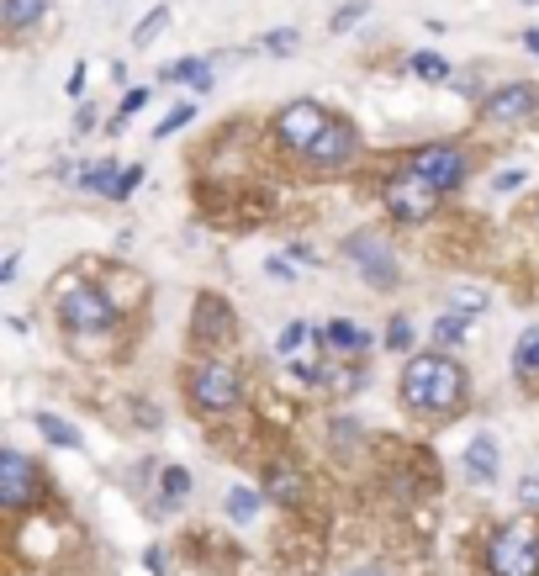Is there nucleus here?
<instances>
[{"instance_id":"1","label":"nucleus","mask_w":539,"mask_h":576,"mask_svg":"<svg viewBox=\"0 0 539 576\" xmlns=\"http://www.w3.org/2000/svg\"><path fill=\"white\" fill-rule=\"evenodd\" d=\"M402 402L413 413H460V402H466V370L450 355H413L402 370Z\"/></svg>"},{"instance_id":"2","label":"nucleus","mask_w":539,"mask_h":576,"mask_svg":"<svg viewBox=\"0 0 539 576\" xmlns=\"http://www.w3.org/2000/svg\"><path fill=\"white\" fill-rule=\"evenodd\" d=\"M381 196H386V212H392V217H402V222H423V217L439 207V196H444V191H434V185L423 180L413 164H407V170H397L392 180H386V191H381Z\"/></svg>"},{"instance_id":"3","label":"nucleus","mask_w":539,"mask_h":576,"mask_svg":"<svg viewBox=\"0 0 539 576\" xmlns=\"http://www.w3.org/2000/svg\"><path fill=\"white\" fill-rule=\"evenodd\" d=\"M487 566L492 576H539V540L529 529H503L487 545Z\"/></svg>"},{"instance_id":"4","label":"nucleus","mask_w":539,"mask_h":576,"mask_svg":"<svg viewBox=\"0 0 539 576\" xmlns=\"http://www.w3.org/2000/svg\"><path fill=\"white\" fill-rule=\"evenodd\" d=\"M59 318H64V328L69 333H101V328H111V302L96 291V286H69L64 296H59Z\"/></svg>"},{"instance_id":"5","label":"nucleus","mask_w":539,"mask_h":576,"mask_svg":"<svg viewBox=\"0 0 539 576\" xmlns=\"http://www.w3.org/2000/svg\"><path fill=\"white\" fill-rule=\"evenodd\" d=\"M191 402L201 413H228L238 402V370L233 365H196L191 370Z\"/></svg>"},{"instance_id":"6","label":"nucleus","mask_w":539,"mask_h":576,"mask_svg":"<svg viewBox=\"0 0 539 576\" xmlns=\"http://www.w3.org/2000/svg\"><path fill=\"white\" fill-rule=\"evenodd\" d=\"M328 122H333V117H328L318 101H296V106H286L281 117H275V133H281L291 148H302V154H307V148L318 143V133H323Z\"/></svg>"},{"instance_id":"7","label":"nucleus","mask_w":539,"mask_h":576,"mask_svg":"<svg viewBox=\"0 0 539 576\" xmlns=\"http://www.w3.org/2000/svg\"><path fill=\"white\" fill-rule=\"evenodd\" d=\"M355 148H360V133H355V122H328L323 133H318V143L307 148V159H312V170H339V164H349L355 159Z\"/></svg>"},{"instance_id":"8","label":"nucleus","mask_w":539,"mask_h":576,"mask_svg":"<svg viewBox=\"0 0 539 576\" xmlns=\"http://www.w3.org/2000/svg\"><path fill=\"white\" fill-rule=\"evenodd\" d=\"M413 170L434 185V191H455L460 180H466V154L450 143H434V148H423V154H413Z\"/></svg>"},{"instance_id":"9","label":"nucleus","mask_w":539,"mask_h":576,"mask_svg":"<svg viewBox=\"0 0 539 576\" xmlns=\"http://www.w3.org/2000/svg\"><path fill=\"white\" fill-rule=\"evenodd\" d=\"M32 492H37V471H32V460H27L22 450H6V455H0V503L27 508V503H32Z\"/></svg>"},{"instance_id":"10","label":"nucleus","mask_w":539,"mask_h":576,"mask_svg":"<svg viewBox=\"0 0 539 576\" xmlns=\"http://www.w3.org/2000/svg\"><path fill=\"white\" fill-rule=\"evenodd\" d=\"M344 254L365 270V281H370V286H397V259L386 254V244H376L370 233H355Z\"/></svg>"},{"instance_id":"11","label":"nucleus","mask_w":539,"mask_h":576,"mask_svg":"<svg viewBox=\"0 0 539 576\" xmlns=\"http://www.w3.org/2000/svg\"><path fill=\"white\" fill-rule=\"evenodd\" d=\"M534 106H539L534 85H508V90H497V96L481 101V117H487V122H524Z\"/></svg>"},{"instance_id":"12","label":"nucleus","mask_w":539,"mask_h":576,"mask_svg":"<svg viewBox=\"0 0 539 576\" xmlns=\"http://www.w3.org/2000/svg\"><path fill=\"white\" fill-rule=\"evenodd\" d=\"M312 344H318V333H312L307 323H286V328H281V339H275V349H281L286 360H302V370H296V376L323 381V370L312 365Z\"/></svg>"},{"instance_id":"13","label":"nucleus","mask_w":539,"mask_h":576,"mask_svg":"<svg viewBox=\"0 0 539 576\" xmlns=\"http://www.w3.org/2000/svg\"><path fill=\"white\" fill-rule=\"evenodd\" d=\"M196 339H233V312L217 296H201L196 302Z\"/></svg>"},{"instance_id":"14","label":"nucleus","mask_w":539,"mask_h":576,"mask_svg":"<svg viewBox=\"0 0 539 576\" xmlns=\"http://www.w3.org/2000/svg\"><path fill=\"white\" fill-rule=\"evenodd\" d=\"M323 344L333 349V355H360V349H370V333L360 323H349V318H333L323 328Z\"/></svg>"},{"instance_id":"15","label":"nucleus","mask_w":539,"mask_h":576,"mask_svg":"<svg viewBox=\"0 0 539 576\" xmlns=\"http://www.w3.org/2000/svg\"><path fill=\"white\" fill-rule=\"evenodd\" d=\"M466 471H471L476 481H497V439H492V434H476V439H471Z\"/></svg>"},{"instance_id":"16","label":"nucleus","mask_w":539,"mask_h":576,"mask_svg":"<svg viewBox=\"0 0 539 576\" xmlns=\"http://www.w3.org/2000/svg\"><path fill=\"white\" fill-rule=\"evenodd\" d=\"M43 11H48V0H6V6H0V22H6V32H27Z\"/></svg>"},{"instance_id":"17","label":"nucleus","mask_w":539,"mask_h":576,"mask_svg":"<svg viewBox=\"0 0 539 576\" xmlns=\"http://www.w3.org/2000/svg\"><path fill=\"white\" fill-rule=\"evenodd\" d=\"M37 434H43L48 444H59V450H80V429H74V423H64V418H53V413H43L37 418Z\"/></svg>"},{"instance_id":"18","label":"nucleus","mask_w":539,"mask_h":576,"mask_svg":"<svg viewBox=\"0 0 539 576\" xmlns=\"http://www.w3.org/2000/svg\"><path fill=\"white\" fill-rule=\"evenodd\" d=\"M265 492L275 497V503H296V497H302V471H291V466H270Z\"/></svg>"},{"instance_id":"19","label":"nucleus","mask_w":539,"mask_h":576,"mask_svg":"<svg viewBox=\"0 0 539 576\" xmlns=\"http://www.w3.org/2000/svg\"><path fill=\"white\" fill-rule=\"evenodd\" d=\"M164 80H180V85H212V64L207 59H180L164 69Z\"/></svg>"},{"instance_id":"20","label":"nucleus","mask_w":539,"mask_h":576,"mask_svg":"<svg viewBox=\"0 0 539 576\" xmlns=\"http://www.w3.org/2000/svg\"><path fill=\"white\" fill-rule=\"evenodd\" d=\"M159 492H164V503H170V508H180L185 497H191V471H180V466H170V471L159 476Z\"/></svg>"},{"instance_id":"21","label":"nucleus","mask_w":539,"mask_h":576,"mask_svg":"<svg viewBox=\"0 0 539 576\" xmlns=\"http://www.w3.org/2000/svg\"><path fill=\"white\" fill-rule=\"evenodd\" d=\"M513 370H518V376L539 370V328H529L524 339H518V349H513Z\"/></svg>"},{"instance_id":"22","label":"nucleus","mask_w":539,"mask_h":576,"mask_svg":"<svg viewBox=\"0 0 539 576\" xmlns=\"http://www.w3.org/2000/svg\"><path fill=\"white\" fill-rule=\"evenodd\" d=\"M117 170H122L117 159H96V164H90V170L80 175V185H85V191H111V180H117Z\"/></svg>"},{"instance_id":"23","label":"nucleus","mask_w":539,"mask_h":576,"mask_svg":"<svg viewBox=\"0 0 539 576\" xmlns=\"http://www.w3.org/2000/svg\"><path fill=\"white\" fill-rule=\"evenodd\" d=\"M254 513H259V497H254L249 487H233V492H228V518H233V524H249Z\"/></svg>"},{"instance_id":"24","label":"nucleus","mask_w":539,"mask_h":576,"mask_svg":"<svg viewBox=\"0 0 539 576\" xmlns=\"http://www.w3.org/2000/svg\"><path fill=\"white\" fill-rule=\"evenodd\" d=\"M164 27H170V6H159V11H148V16H143V22H138V32H133V43H138V48H148V43H154V37H159Z\"/></svg>"},{"instance_id":"25","label":"nucleus","mask_w":539,"mask_h":576,"mask_svg":"<svg viewBox=\"0 0 539 576\" xmlns=\"http://www.w3.org/2000/svg\"><path fill=\"white\" fill-rule=\"evenodd\" d=\"M418 74V80H450V64L439 59V53H413V64H407Z\"/></svg>"},{"instance_id":"26","label":"nucleus","mask_w":539,"mask_h":576,"mask_svg":"<svg viewBox=\"0 0 539 576\" xmlns=\"http://www.w3.org/2000/svg\"><path fill=\"white\" fill-rule=\"evenodd\" d=\"M138 185H143V164H127V170H117V180H111V201H127V196H133L138 191Z\"/></svg>"},{"instance_id":"27","label":"nucleus","mask_w":539,"mask_h":576,"mask_svg":"<svg viewBox=\"0 0 539 576\" xmlns=\"http://www.w3.org/2000/svg\"><path fill=\"white\" fill-rule=\"evenodd\" d=\"M296 43H302V32H296V27H275V32H265V43H259V48L286 59V53H296Z\"/></svg>"},{"instance_id":"28","label":"nucleus","mask_w":539,"mask_h":576,"mask_svg":"<svg viewBox=\"0 0 539 576\" xmlns=\"http://www.w3.org/2000/svg\"><path fill=\"white\" fill-rule=\"evenodd\" d=\"M466 318H460V312H450V318H439L434 323V344H460V339H466Z\"/></svg>"},{"instance_id":"29","label":"nucleus","mask_w":539,"mask_h":576,"mask_svg":"<svg viewBox=\"0 0 539 576\" xmlns=\"http://www.w3.org/2000/svg\"><path fill=\"white\" fill-rule=\"evenodd\" d=\"M386 349H397V355H402V349H413V323L392 318V328H386Z\"/></svg>"},{"instance_id":"30","label":"nucleus","mask_w":539,"mask_h":576,"mask_svg":"<svg viewBox=\"0 0 539 576\" xmlns=\"http://www.w3.org/2000/svg\"><path fill=\"white\" fill-rule=\"evenodd\" d=\"M185 122H191V106H175V111H170V117H164V122L154 127V138H170V133H180V127H185Z\"/></svg>"},{"instance_id":"31","label":"nucleus","mask_w":539,"mask_h":576,"mask_svg":"<svg viewBox=\"0 0 539 576\" xmlns=\"http://www.w3.org/2000/svg\"><path fill=\"white\" fill-rule=\"evenodd\" d=\"M143 101H148V90H127V101H122V111H117V122H111V127L122 133L127 117H133V111H143Z\"/></svg>"},{"instance_id":"32","label":"nucleus","mask_w":539,"mask_h":576,"mask_svg":"<svg viewBox=\"0 0 539 576\" xmlns=\"http://www.w3.org/2000/svg\"><path fill=\"white\" fill-rule=\"evenodd\" d=\"M518 503H524L529 513H539V476H524V481H518Z\"/></svg>"},{"instance_id":"33","label":"nucleus","mask_w":539,"mask_h":576,"mask_svg":"<svg viewBox=\"0 0 539 576\" xmlns=\"http://www.w3.org/2000/svg\"><path fill=\"white\" fill-rule=\"evenodd\" d=\"M481 307H487V296H481V291H455V312H460V318H466V312H481Z\"/></svg>"},{"instance_id":"34","label":"nucleus","mask_w":539,"mask_h":576,"mask_svg":"<svg viewBox=\"0 0 539 576\" xmlns=\"http://www.w3.org/2000/svg\"><path fill=\"white\" fill-rule=\"evenodd\" d=\"M360 16H365V0H355V6H344L339 16H333V32H349V27L360 22Z\"/></svg>"},{"instance_id":"35","label":"nucleus","mask_w":539,"mask_h":576,"mask_svg":"<svg viewBox=\"0 0 539 576\" xmlns=\"http://www.w3.org/2000/svg\"><path fill=\"white\" fill-rule=\"evenodd\" d=\"M518 185H524V170H503L492 180V191H518Z\"/></svg>"},{"instance_id":"36","label":"nucleus","mask_w":539,"mask_h":576,"mask_svg":"<svg viewBox=\"0 0 539 576\" xmlns=\"http://www.w3.org/2000/svg\"><path fill=\"white\" fill-rule=\"evenodd\" d=\"M85 90V64H74V74H69V96H80Z\"/></svg>"},{"instance_id":"37","label":"nucleus","mask_w":539,"mask_h":576,"mask_svg":"<svg viewBox=\"0 0 539 576\" xmlns=\"http://www.w3.org/2000/svg\"><path fill=\"white\" fill-rule=\"evenodd\" d=\"M349 576H386L381 566H360V571H349Z\"/></svg>"},{"instance_id":"38","label":"nucleus","mask_w":539,"mask_h":576,"mask_svg":"<svg viewBox=\"0 0 539 576\" xmlns=\"http://www.w3.org/2000/svg\"><path fill=\"white\" fill-rule=\"evenodd\" d=\"M524 37H529V53H539V27H534V32H524Z\"/></svg>"}]
</instances>
